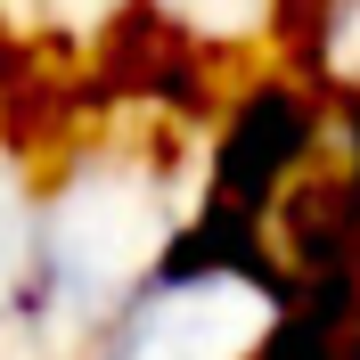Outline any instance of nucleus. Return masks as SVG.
<instances>
[{"mask_svg":"<svg viewBox=\"0 0 360 360\" xmlns=\"http://www.w3.org/2000/svg\"><path fill=\"white\" fill-rule=\"evenodd\" d=\"M41 172L49 139H33L0 107V352L25 336V295H33V229H41Z\"/></svg>","mask_w":360,"mask_h":360,"instance_id":"1","label":"nucleus"},{"mask_svg":"<svg viewBox=\"0 0 360 360\" xmlns=\"http://www.w3.org/2000/svg\"><path fill=\"white\" fill-rule=\"evenodd\" d=\"M278 8H287L295 82L319 107L360 115V0H278Z\"/></svg>","mask_w":360,"mask_h":360,"instance_id":"2","label":"nucleus"}]
</instances>
